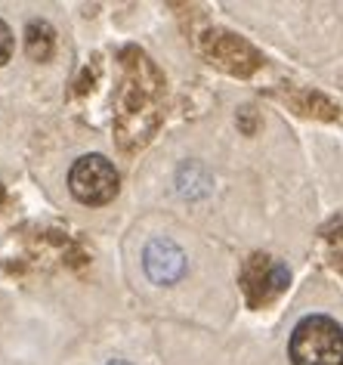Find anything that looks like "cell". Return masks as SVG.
<instances>
[{"label":"cell","mask_w":343,"mask_h":365,"mask_svg":"<svg viewBox=\"0 0 343 365\" xmlns=\"http://www.w3.org/2000/svg\"><path fill=\"white\" fill-rule=\"evenodd\" d=\"M68 189L80 205H108L121 189V177L105 155H84L71 164Z\"/></svg>","instance_id":"obj_2"},{"label":"cell","mask_w":343,"mask_h":365,"mask_svg":"<svg viewBox=\"0 0 343 365\" xmlns=\"http://www.w3.org/2000/svg\"><path fill=\"white\" fill-rule=\"evenodd\" d=\"M142 267L155 285H174L186 272V254L170 239H152L142 254Z\"/></svg>","instance_id":"obj_3"},{"label":"cell","mask_w":343,"mask_h":365,"mask_svg":"<svg viewBox=\"0 0 343 365\" xmlns=\"http://www.w3.org/2000/svg\"><path fill=\"white\" fill-rule=\"evenodd\" d=\"M10 56H13V31H10V25L0 19V66H6Z\"/></svg>","instance_id":"obj_4"},{"label":"cell","mask_w":343,"mask_h":365,"mask_svg":"<svg viewBox=\"0 0 343 365\" xmlns=\"http://www.w3.org/2000/svg\"><path fill=\"white\" fill-rule=\"evenodd\" d=\"M108 365H130V362H121V359H115V362H108Z\"/></svg>","instance_id":"obj_5"},{"label":"cell","mask_w":343,"mask_h":365,"mask_svg":"<svg viewBox=\"0 0 343 365\" xmlns=\"http://www.w3.org/2000/svg\"><path fill=\"white\" fill-rule=\"evenodd\" d=\"M294 365H343V328L331 316H306L287 344Z\"/></svg>","instance_id":"obj_1"}]
</instances>
